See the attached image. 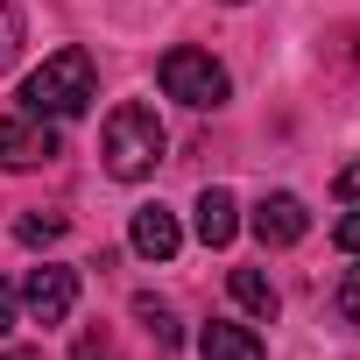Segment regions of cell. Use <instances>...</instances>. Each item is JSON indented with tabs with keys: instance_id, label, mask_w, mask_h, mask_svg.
Returning a JSON list of instances; mask_svg holds the SVG:
<instances>
[{
	"instance_id": "2",
	"label": "cell",
	"mask_w": 360,
	"mask_h": 360,
	"mask_svg": "<svg viewBox=\"0 0 360 360\" xmlns=\"http://www.w3.org/2000/svg\"><path fill=\"white\" fill-rule=\"evenodd\" d=\"M92 99H99V71H92L85 50H50L22 85V113H43V120H71Z\"/></svg>"
},
{
	"instance_id": "13",
	"label": "cell",
	"mask_w": 360,
	"mask_h": 360,
	"mask_svg": "<svg viewBox=\"0 0 360 360\" xmlns=\"http://www.w3.org/2000/svg\"><path fill=\"white\" fill-rule=\"evenodd\" d=\"M15 50H22V8H8V0H0V71L15 64Z\"/></svg>"
},
{
	"instance_id": "5",
	"label": "cell",
	"mask_w": 360,
	"mask_h": 360,
	"mask_svg": "<svg viewBox=\"0 0 360 360\" xmlns=\"http://www.w3.org/2000/svg\"><path fill=\"white\" fill-rule=\"evenodd\" d=\"M15 297H22V311L36 325H64L71 304H78V269H29V283Z\"/></svg>"
},
{
	"instance_id": "3",
	"label": "cell",
	"mask_w": 360,
	"mask_h": 360,
	"mask_svg": "<svg viewBox=\"0 0 360 360\" xmlns=\"http://www.w3.org/2000/svg\"><path fill=\"white\" fill-rule=\"evenodd\" d=\"M155 78H162V92L169 99H184V106H226V92H233V78H226V64L212 57V50H162V64H155Z\"/></svg>"
},
{
	"instance_id": "15",
	"label": "cell",
	"mask_w": 360,
	"mask_h": 360,
	"mask_svg": "<svg viewBox=\"0 0 360 360\" xmlns=\"http://www.w3.org/2000/svg\"><path fill=\"white\" fill-rule=\"evenodd\" d=\"M78 360H120L106 332H78Z\"/></svg>"
},
{
	"instance_id": "14",
	"label": "cell",
	"mask_w": 360,
	"mask_h": 360,
	"mask_svg": "<svg viewBox=\"0 0 360 360\" xmlns=\"http://www.w3.org/2000/svg\"><path fill=\"white\" fill-rule=\"evenodd\" d=\"M332 248H339V255H360V205H353V212L332 226Z\"/></svg>"
},
{
	"instance_id": "7",
	"label": "cell",
	"mask_w": 360,
	"mask_h": 360,
	"mask_svg": "<svg viewBox=\"0 0 360 360\" xmlns=\"http://www.w3.org/2000/svg\"><path fill=\"white\" fill-rule=\"evenodd\" d=\"M127 240H134V255H141V262H169L176 248H184V226H176V212H169V205H141Z\"/></svg>"
},
{
	"instance_id": "12",
	"label": "cell",
	"mask_w": 360,
	"mask_h": 360,
	"mask_svg": "<svg viewBox=\"0 0 360 360\" xmlns=\"http://www.w3.org/2000/svg\"><path fill=\"white\" fill-rule=\"evenodd\" d=\"M15 240H22V248H50V240H64V212H29V219L15 226Z\"/></svg>"
},
{
	"instance_id": "8",
	"label": "cell",
	"mask_w": 360,
	"mask_h": 360,
	"mask_svg": "<svg viewBox=\"0 0 360 360\" xmlns=\"http://www.w3.org/2000/svg\"><path fill=\"white\" fill-rule=\"evenodd\" d=\"M191 212H198L191 226H198V240H205V248H226V240L240 233V205H233V191H219V184H205Z\"/></svg>"
},
{
	"instance_id": "18",
	"label": "cell",
	"mask_w": 360,
	"mask_h": 360,
	"mask_svg": "<svg viewBox=\"0 0 360 360\" xmlns=\"http://www.w3.org/2000/svg\"><path fill=\"white\" fill-rule=\"evenodd\" d=\"M15 311H22V297H15L8 283H0V339H8V332H15Z\"/></svg>"
},
{
	"instance_id": "17",
	"label": "cell",
	"mask_w": 360,
	"mask_h": 360,
	"mask_svg": "<svg viewBox=\"0 0 360 360\" xmlns=\"http://www.w3.org/2000/svg\"><path fill=\"white\" fill-rule=\"evenodd\" d=\"M339 304H346V318L360 325V269H346V283H339Z\"/></svg>"
},
{
	"instance_id": "9",
	"label": "cell",
	"mask_w": 360,
	"mask_h": 360,
	"mask_svg": "<svg viewBox=\"0 0 360 360\" xmlns=\"http://www.w3.org/2000/svg\"><path fill=\"white\" fill-rule=\"evenodd\" d=\"M198 353H205V360H262V339H255L248 325H226V318H212V325L198 332Z\"/></svg>"
},
{
	"instance_id": "1",
	"label": "cell",
	"mask_w": 360,
	"mask_h": 360,
	"mask_svg": "<svg viewBox=\"0 0 360 360\" xmlns=\"http://www.w3.org/2000/svg\"><path fill=\"white\" fill-rule=\"evenodd\" d=\"M162 148H169V134H162L155 106L127 99V106L106 113V134H99V162H106V176H120V184H141V176L162 162Z\"/></svg>"
},
{
	"instance_id": "4",
	"label": "cell",
	"mask_w": 360,
	"mask_h": 360,
	"mask_svg": "<svg viewBox=\"0 0 360 360\" xmlns=\"http://www.w3.org/2000/svg\"><path fill=\"white\" fill-rule=\"evenodd\" d=\"M57 162V127L43 113H0V169H43Z\"/></svg>"
},
{
	"instance_id": "19",
	"label": "cell",
	"mask_w": 360,
	"mask_h": 360,
	"mask_svg": "<svg viewBox=\"0 0 360 360\" xmlns=\"http://www.w3.org/2000/svg\"><path fill=\"white\" fill-rule=\"evenodd\" d=\"M8 360H43V353H29V346H22V353H8Z\"/></svg>"
},
{
	"instance_id": "6",
	"label": "cell",
	"mask_w": 360,
	"mask_h": 360,
	"mask_svg": "<svg viewBox=\"0 0 360 360\" xmlns=\"http://www.w3.org/2000/svg\"><path fill=\"white\" fill-rule=\"evenodd\" d=\"M248 226H255V240H262V248H297V240L311 233V212H304V198H297V191H269V198L255 205V219H248Z\"/></svg>"
},
{
	"instance_id": "10",
	"label": "cell",
	"mask_w": 360,
	"mask_h": 360,
	"mask_svg": "<svg viewBox=\"0 0 360 360\" xmlns=\"http://www.w3.org/2000/svg\"><path fill=\"white\" fill-rule=\"evenodd\" d=\"M226 290H233V304H240L248 318H276V304H283V297H276V283H269L262 269H233V276H226Z\"/></svg>"
},
{
	"instance_id": "20",
	"label": "cell",
	"mask_w": 360,
	"mask_h": 360,
	"mask_svg": "<svg viewBox=\"0 0 360 360\" xmlns=\"http://www.w3.org/2000/svg\"><path fill=\"white\" fill-rule=\"evenodd\" d=\"M226 8H240V0H226Z\"/></svg>"
},
{
	"instance_id": "11",
	"label": "cell",
	"mask_w": 360,
	"mask_h": 360,
	"mask_svg": "<svg viewBox=\"0 0 360 360\" xmlns=\"http://www.w3.org/2000/svg\"><path fill=\"white\" fill-rule=\"evenodd\" d=\"M134 318L155 332V346H176V339H184V325H176V311L169 304H155V297H134Z\"/></svg>"
},
{
	"instance_id": "16",
	"label": "cell",
	"mask_w": 360,
	"mask_h": 360,
	"mask_svg": "<svg viewBox=\"0 0 360 360\" xmlns=\"http://www.w3.org/2000/svg\"><path fill=\"white\" fill-rule=\"evenodd\" d=\"M332 191H339V198H346V205H360V162H346V169H339V176H332Z\"/></svg>"
}]
</instances>
